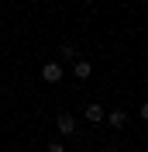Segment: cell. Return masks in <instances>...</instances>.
<instances>
[{
  "mask_svg": "<svg viewBox=\"0 0 148 152\" xmlns=\"http://www.w3.org/2000/svg\"><path fill=\"white\" fill-rule=\"evenodd\" d=\"M73 73L79 76V80H90V73H93V66H90V62H86V59H79V62H76V66H73Z\"/></svg>",
  "mask_w": 148,
  "mask_h": 152,
  "instance_id": "cell-5",
  "label": "cell"
},
{
  "mask_svg": "<svg viewBox=\"0 0 148 152\" xmlns=\"http://www.w3.org/2000/svg\"><path fill=\"white\" fill-rule=\"evenodd\" d=\"M59 52H62V59H73V56H76V45H73V42H62Z\"/></svg>",
  "mask_w": 148,
  "mask_h": 152,
  "instance_id": "cell-6",
  "label": "cell"
},
{
  "mask_svg": "<svg viewBox=\"0 0 148 152\" xmlns=\"http://www.w3.org/2000/svg\"><path fill=\"white\" fill-rule=\"evenodd\" d=\"M59 135H76V121H73V114H59Z\"/></svg>",
  "mask_w": 148,
  "mask_h": 152,
  "instance_id": "cell-3",
  "label": "cell"
},
{
  "mask_svg": "<svg viewBox=\"0 0 148 152\" xmlns=\"http://www.w3.org/2000/svg\"><path fill=\"white\" fill-rule=\"evenodd\" d=\"M86 121H96V124H100L103 121V107L100 104H86Z\"/></svg>",
  "mask_w": 148,
  "mask_h": 152,
  "instance_id": "cell-4",
  "label": "cell"
},
{
  "mask_svg": "<svg viewBox=\"0 0 148 152\" xmlns=\"http://www.w3.org/2000/svg\"><path fill=\"white\" fill-rule=\"evenodd\" d=\"M103 121L110 124L114 132H120V128H124V121H128V114H124V111H110V114H103Z\"/></svg>",
  "mask_w": 148,
  "mask_h": 152,
  "instance_id": "cell-2",
  "label": "cell"
},
{
  "mask_svg": "<svg viewBox=\"0 0 148 152\" xmlns=\"http://www.w3.org/2000/svg\"><path fill=\"white\" fill-rule=\"evenodd\" d=\"M41 80H45V83H59V80H62V66H59V62H45V66H41Z\"/></svg>",
  "mask_w": 148,
  "mask_h": 152,
  "instance_id": "cell-1",
  "label": "cell"
},
{
  "mask_svg": "<svg viewBox=\"0 0 148 152\" xmlns=\"http://www.w3.org/2000/svg\"><path fill=\"white\" fill-rule=\"evenodd\" d=\"M48 152H65V145L62 142H48Z\"/></svg>",
  "mask_w": 148,
  "mask_h": 152,
  "instance_id": "cell-7",
  "label": "cell"
}]
</instances>
